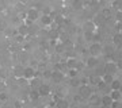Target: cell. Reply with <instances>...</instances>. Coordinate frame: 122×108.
Masks as SVG:
<instances>
[{
	"instance_id": "cell-1",
	"label": "cell",
	"mask_w": 122,
	"mask_h": 108,
	"mask_svg": "<svg viewBox=\"0 0 122 108\" xmlns=\"http://www.w3.org/2000/svg\"><path fill=\"white\" fill-rule=\"evenodd\" d=\"M79 95L83 99H90L92 95V88L88 84H80L79 85Z\"/></svg>"
},
{
	"instance_id": "cell-2",
	"label": "cell",
	"mask_w": 122,
	"mask_h": 108,
	"mask_svg": "<svg viewBox=\"0 0 122 108\" xmlns=\"http://www.w3.org/2000/svg\"><path fill=\"white\" fill-rule=\"evenodd\" d=\"M88 52L91 53V56H98V54H100V53L103 52V47H102V45L99 42H94L90 45Z\"/></svg>"
},
{
	"instance_id": "cell-3",
	"label": "cell",
	"mask_w": 122,
	"mask_h": 108,
	"mask_svg": "<svg viewBox=\"0 0 122 108\" xmlns=\"http://www.w3.org/2000/svg\"><path fill=\"white\" fill-rule=\"evenodd\" d=\"M118 68H119V66H118L117 64H115V62H113V61H110V62H107V64L105 65V72L106 73H109V74H115L118 72Z\"/></svg>"
},
{
	"instance_id": "cell-4",
	"label": "cell",
	"mask_w": 122,
	"mask_h": 108,
	"mask_svg": "<svg viewBox=\"0 0 122 108\" xmlns=\"http://www.w3.org/2000/svg\"><path fill=\"white\" fill-rule=\"evenodd\" d=\"M35 72H34V69H33V68H31V66H29V68H26V69H23V77L25 78H29V80H30V78H34L35 76Z\"/></svg>"
},
{
	"instance_id": "cell-5",
	"label": "cell",
	"mask_w": 122,
	"mask_h": 108,
	"mask_svg": "<svg viewBox=\"0 0 122 108\" xmlns=\"http://www.w3.org/2000/svg\"><path fill=\"white\" fill-rule=\"evenodd\" d=\"M109 95H110V97H111L113 100H118V101H119V100L122 99L121 89H111V92H110Z\"/></svg>"
},
{
	"instance_id": "cell-6",
	"label": "cell",
	"mask_w": 122,
	"mask_h": 108,
	"mask_svg": "<svg viewBox=\"0 0 122 108\" xmlns=\"http://www.w3.org/2000/svg\"><path fill=\"white\" fill-rule=\"evenodd\" d=\"M96 30V24L94 20H88L86 22V24H84V31H91V33H95Z\"/></svg>"
},
{
	"instance_id": "cell-7",
	"label": "cell",
	"mask_w": 122,
	"mask_h": 108,
	"mask_svg": "<svg viewBox=\"0 0 122 108\" xmlns=\"http://www.w3.org/2000/svg\"><path fill=\"white\" fill-rule=\"evenodd\" d=\"M87 68H94V66H96L98 65V57L96 56H90L87 58Z\"/></svg>"
},
{
	"instance_id": "cell-8",
	"label": "cell",
	"mask_w": 122,
	"mask_h": 108,
	"mask_svg": "<svg viewBox=\"0 0 122 108\" xmlns=\"http://www.w3.org/2000/svg\"><path fill=\"white\" fill-rule=\"evenodd\" d=\"M38 92L41 96H48L50 93V86L49 85H39L38 86Z\"/></svg>"
},
{
	"instance_id": "cell-9",
	"label": "cell",
	"mask_w": 122,
	"mask_h": 108,
	"mask_svg": "<svg viewBox=\"0 0 122 108\" xmlns=\"http://www.w3.org/2000/svg\"><path fill=\"white\" fill-rule=\"evenodd\" d=\"M52 22H53L52 16L48 15V14H45V15L41 16V23H42L44 26H50V24H52Z\"/></svg>"
},
{
	"instance_id": "cell-10",
	"label": "cell",
	"mask_w": 122,
	"mask_h": 108,
	"mask_svg": "<svg viewBox=\"0 0 122 108\" xmlns=\"http://www.w3.org/2000/svg\"><path fill=\"white\" fill-rule=\"evenodd\" d=\"M100 103H102V105H103V107H110V105H111V103H113V99L110 97V95H106V96H103V97H102Z\"/></svg>"
},
{
	"instance_id": "cell-11",
	"label": "cell",
	"mask_w": 122,
	"mask_h": 108,
	"mask_svg": "<svg viewBox=\"0 0 122 108\" xmlns=\"http://www.w3.org/2000/svg\"><path fill=\"white\" fill-rule=\"evenodd\" d=\"M52 78H53V81L54 82H60V81L64 80V76H62V73H61L60 70H56V72L52 74Z\"/></svg>"
},
{
	"instance_id": "cell-12",
	"label": "cell",
	"mask_w": 122,
	"mask_h": 108,
	"mask_svg": "<svg viewBox=\"0 0 122 108\" xmlns=\"http://www.w3.org/2000/svg\"><path fill=\"white\" fill-rule=\"evenodd\" d=\"M27 16H29V19H31V20L34 22L38 19V11L35 8H31L30 11H27Z\"/></svg>"
},
{
	"instance_id": "cell-13",
	"label": "cell",
	"mask_w": 122,
	"mask_h": 108,
	"mask_svg": "<svg viewBox=\"0 0 122 108\" xmlns=\"http://www.w3.org/2000/svg\"><path fill=\"white\" fill-rule=\"evenodd\" d=\"M14 76H16V77L23 76V68L20 66V65H16V66L14 68Z\"/></svg>"
},
{
	"instance_id": "cell-14",
	"label": "cell",
	"mask_w": 122,
	"mask_h": 108,
	"mask_svg": "<svg viewBox=\"0 0 122 108\" xmlns=\"http://www.w3.org/2000/svg\"><path fill=\"white\" fill-rule=\"evenodd\" d=\"M121 81H119V80H114L113 78V81L110 82V88H111V89H121Z\"/></svg>"
},
{
	"instance_id": "cell-15",
	"label": "cell",
	"mask_w": 122,
	"mask_h": 108,
	"mask_svg": "<svg viewBox=\"0 0 122 108\" xmlns=\"http://www.w3.org/2000/svg\"><path fill=\"white\" fill-rule=\"evenodd\" d=\"M113 43H115V45H121L122 43V34L121 33H117L113 37Z\"/></svg>"
},
{
	"instance_id": "cell-16",
	"label": "cell",
	"mask_w": 122,
	"mask_h": 108,
	"mask_svg": "<svg viewBox=\"0 0 122 108\" xmlns=\"http://www.w3.org/2000/svg\"><path fill=\"white\" fill-rule=\"evenodd\" d=\"M18 33H19V34H22V35H26L27 33H30V28H29V26H27V24H23V26L19 27Z\"/></svg>"
},
{
	"instance_id": "cell-17",
	"label": "cell",
	"mask_w": 122,
	"mask_h": 108,
	"mask_svg": "<svg viewBox=\"0 0 122 108\" xmlns=\"http://www.w3.org/2000/svg\"><path fill=\"white\" fill-rule=\"evenodd\" d=\"M56 105L57 107H69V103L65 99H58L56 101Z\"/></svg>"
},
{
	"instance_id": "cell-18",
	"label": "cell",
	"mask_w": 122,
	"mask_h": 108,
	"mask_svg": "<svg viewBox=\"0 0 122 108\" xmlns=\"http://www.w3.org/2000/svg\"><path fill=\"white\" fill-rule=\"evenodd\" d=\"M66 65H68V68H76L77 61H76V58H68L66 60Z\"/></svg>"
},
{
	"instance_id": "cell-19",
	"label": "cell",
	"mask_w": 122,
	"mask_h": 108,
	"mask_svg": "<svg viewBox=\"0 0 122 108\" xmlns=\"http://www.w3.org/2000/svg\"><path fill=\"white\" fill-rule=\"evenodd\" d=\"M84 38L88 42H92L94 41V33H91V31H84Z\"/></svg>"
},
{
	"instance_id": "cell-20",
	"label": "cell",
	"mask_w": 122,
	"mask_h": 108,
	"mask_svg": "<svg viewBox=\"0 0 122 108\" xmlns=\"http://www.w3.org/2000/svg\"><path fill=\"white\" fill-rule=\"evenodd\" d=\"M103 52L106 53V56H107V57H109V56L111 57L114 54V49L111 47V46H106V47H103Z\"/></svg>"
},
{
	"instance_id": "cell-21",
	"label": "cell",
	"mask_w": 122,
	"mask_h": 108,
	"mask_svg": "<svg viewBox=\"0 0 122 108\" xmlns=\"http://www.w3.org/2000/svg\"><path fill=\"white\" fill-rule=\"evenodd\" d=\"M68 76H69L71 78H72V77H77V69H76V68H69Z\"/></svg>"
},
{
	"instance_id": "cell-22",
	"label": "cell",
	"mask_w": 122,
	"mask_h": 108,
	"mask_svg": "<svg viewBox=\"0 0 122 108\" xmlns=\"http://www.w3.org/2000/svg\"><path fill=\"white\" fill-rule=\"evenodd\" d=\"M100 81V77H96V76H91L90 77V82L92 85H98V82Z\"/></svg>"
},
{
	"instance_id": "cell-23",
	"label": "cell",
	"mask_w": 122,
	"mask_h": 108,
	"mask_svg": "<svg viewBox=\"0 0 122 108\" xmlns=\"http://www.w3.org/2000/svg\"><path fill=\"white\" fill-rule=\"evenodd\" d=\"M64 49H65V45H64V43H58L56 46V52L58 53V54H61V53L64 52Z\"/></svg>"
},
{
	"instance_id": "cell-24",
	"label": "cell",
	"mask_w": 122,
	"mask_h": 108,
	"mask_svg": "<svg viewBox=\"0 0 122 108\" xmlns=\"http://www.w3.org/2000/svg\"><path fill=\"white\" fill-rule=\"evenodd\" d=\"M80 84H81V82L79 81L77 77H72V80H71V85L72 86H79Z\"/></svg>"
},
{
	"instance_id": "cell-25",
	"label": "cell",
	"mask_w": 122,
	"mask_h": 108,
	"mask_svg": "<svg viewBox=\"0 0 122 108\" xmlns=\"http://www.w3.org/2000/svg\"><path fill=\"white\" fill-rule=\"evenodd\" d=\"M39 96H41V95H39L38 91H33V92L30 93V99H31V100H37Z\"/></svg>"
},
{
	"instance_id": "cell-26",
	"label": "cell",
	"mask_w": 122,
	"mask_h": 108,
	"mask_svg": "<svg viewBox=\"0 0 122 108\" xmlns=\"http://www.w3.org/2000/svg\"><path fill=\"white\" fill-rule=\"evenodd\" d=\"M7 99H8L7 93H5V92H1V93H0V101H5Z\"/></svg>"
},
{
	"instance_id": "cell-27",
	"label": "cell",
	"mask_w": 122,
	"mask_h": 108,
	"mask_svg": "<svg viewBox=\"0 0 122 108\" xmlns=\"http://www.w3.org/2000/svg\"><path fill=\"white\" fill-rule=\"evenodd\" d=\"M4 30H7V24L4 22H0V31H4Z\"/></svg>"
},
{
	"instance_id": "cell-28",
	"label": "cell",
	"mask_w": 122,
	"mask_h": 108,
	"mask_svg": "<svg viewBox=\"0 0 122 108\" xmlns=\"http://www.w3.org/2000/svg\"><path fill=\"white\" fill-rule=\"evenodd\" d=\"M23 37H25V35H22V34H19V35H18V37H16V42H18V43H20V42H23V39H25V38H23Z\"/></svg>"
},
{
	"instance_id": "cell-29",
	"label": "cell",
	"mask_w": 122,
	"mask_h": 108,
	"mask_svg": "<svg viewBox=\"0 0 122 108\" xmlns=\"http://www.w3.org/2000/svg\"><path fill=\"white\" fill-rule=\"evenodd\" d=\"M31 85H39V80H34V81H31Z\"/></svg>"
},
{
	"instance_id": "cell-30",
	"label": "cell",
	"mask_w": 122,
	"mask_h": 108,
	"mask_svg": "<svg viewBox=\"0 0 122 108\" xmlns=\"http://www.w3.org/2000/svg\"><path fill=\"white\" fill-rule=\"evenodd\" d=\"M20 105H22V103H20V101H16V103H15V107H20Z\"/></svg>"
},
{
	"instance_id": "cell-31",
	"label": "cell",
	"mask_w": 122,
	"mask_h": 108,
	"mask_svg": "<svg viewBox=\"0 0 122 108\" xmlns=\"http://www.w3.org/2000/svg\"><path fill=\"white\" fill-rule=\"evenodd\" d=\"M1 103H3V101H0V105H1Z\"/></svg>"
}]
</instances>
